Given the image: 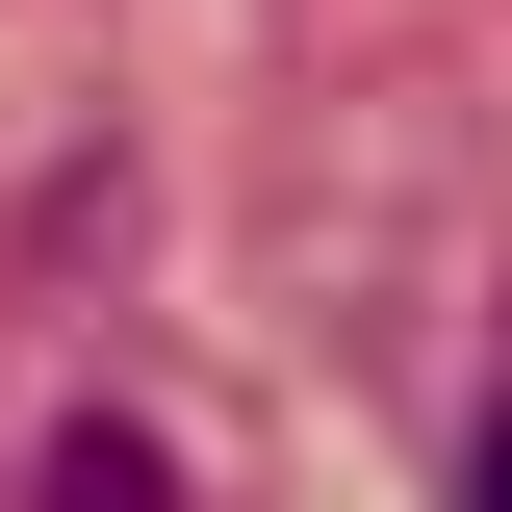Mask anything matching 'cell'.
I'll list each match as a JSON object with an SVG mask.
<instances>
[{"label": "cell", "mask_w": 512, "mask_h": 512, "mask_svg": "<svg viewBox=\"0 0 512 512\" xmlns=\"http://www.w3.org/2000/svg\"><path fill=\"white\" fill-rule=\"evenodd\" d=\"M52 512H180V461L128 436V410H77V436H52Z\"/></svg>", "instance_id": "6da1fadb"}, {"label": "cell", "mask_w": 512, "mask_h": 512, "mask_svg": "<svg viewBox=\"0 0 512 512\" xmlns=\"http://www.w3.org/2000/svg\"><path fill=\"white\" fill-rule=\"evenodd\" d=\"M461 512H512V410H487V436H461Z\"/></svg>", "instance_id": "7a4b0ae2"}]
</instances>
